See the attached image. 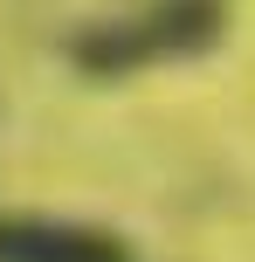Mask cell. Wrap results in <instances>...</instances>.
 <instances>
[{
  "instance_id": "obj_1",
  "label": "cell",
  "mask_w": 255,
  "mask_h": 262,
  "mask_svg": "<svg viewBox=\"0 0 255 262\" xmlns=\"http://www.w3.org/2000/svg\"><path fill=\"white\" fill-rule=\"evenodd\" d=\"M228 35V7L221 0H152L131 21H97L69 41V62L90 69V76H131L152 62H187L207 55Z\"/></svg>"
},
{
  "instance_id": "obj_2",
  "label": "cell",
  "mask_w": 255,
  "mask_h": 262,
  "mask_svg": "<svg viewBox=\"0 0 255 262\" xmlns=\"http://www.w3.org/2000/svg\"><path fill=\"white\" fill-rule=\"evenodd\" d=\"M0 262H138L131 242L97 221L62 214H0Z\"/></svg>"
}]
</instances>
